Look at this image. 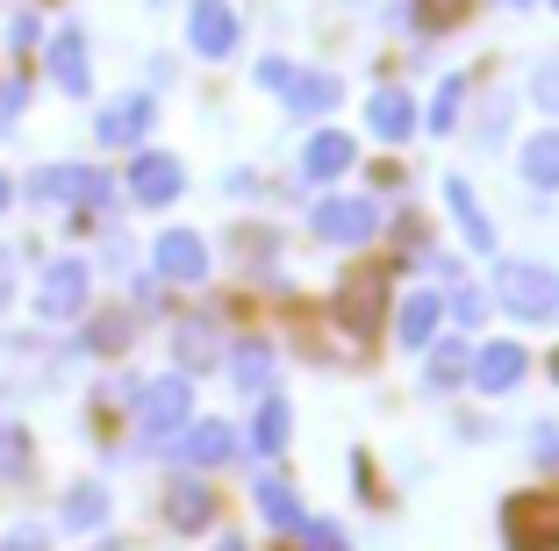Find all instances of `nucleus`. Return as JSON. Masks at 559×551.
Instances as JSON below:
<instances>
[{
	"mask_svg": "<svg viewBox=\"0 0 559 551\" xmlns=\"http://www.w3.org/2000/svg\"><path fill=\"white\" fill-rule=\"evenodd\" d=\"M259 516L273 523V530H287V537H309L316 523L301 516V502H295V487L280 480V472H259Z\"/></svg>",
	"mask_w": 559,
	"mask_h": 551,
	"instance_id": "nucleus-12",
	"label": "nucleus"
},
{
	"mask_svg": "<svg viewBox=\"0 0 559 551\" xmlns=\"http://www.w3.org/2000/svg\"><path fill=\"white\" fill-rule=\"evenodd\" d=\"M215 344H223L215 323H187L180 330V358H187V366H215Z\"/></svg>",
	"mask_w": 559,
	"mask_h": 551,
	"instance_id": "nucleus-27",
	"label": "nucleus"
},
{
	"mask_svg": "<svg viewBox=\"0 0 559 551\" xmlns=\"http://www.w3.org/2000/svg\"><path fill=\"white\" fill-rule=\"evenodd\" d=\"M424 380H430V387H460V380H466V358H474V351H466V344H424Z\"/></svg>",
	"mask_w": 559,
	"mask_h": 551,
	"instance_id": "nucleus-21",
	"label": "nucleus"
},
{
	"mask_svg": "<svg viewBox=\"0 0 559 551\" xmlns=\"http://www.w3.org/2000/svg\"><path fill=\"white\" fill-rule=\"evenodd\" d=\"M158 273L180 279V287H194V279L209 273V243H201L194 229H165L158 237Z\"/></svg>",
	"mask_w": 559,
	"mask_h": 551,
	"instance_id": "nucleus-11",
	"label": "nucleus"
},
{
	"mask_svg": "<svg viewBox=\"0 0 559 551\" xmlns=\"http://www.w3.org/2000/svg\"><path fill=\"white\" fill-rule=\"evenodd\" d=\"M180 187H187V172H180V158H165V151H144V158L130 165V194L144 201V208H165Z\"/></svg>",
	"mask_w": 559,
	"mask_h": 551,
	"instance_id": "nucleus-9",
	"label": "nucleus"
},
{
	"mask_svg": "<svg viewBox=\"0 0 559 551\" xmlns=\"http://www.w3.org/2000/svg\"><path fill=\"white\" fill-rule=\"evenodd\" d=\"M301 172H309V179H337V172H352V136H345V130H316V136H309V151H301Z\"/></svg>",
	"mask_w": 559,
	"mask_h": 551,
	"instance_id": "nucleus-14",
	"label": "nucleus"
},
{
	"mask_svg": "<svg viewBox=\"0 0 559 551\" xmlns=\"http://www.w3.org/2000/svg\"><path fill=\"white\" fill-rule=\"evenodd\" d=\"M8 294H15V265H8V251H0V309H8Z\"/></svg>",
	"mask_w": 559,
	"mask_h": 551,
	"instance_id": "nucleus-33",
	"label": "nucleus"
},
{
	"mask_svg": "<svg viewBox=\"0 0 559 551\" xmlns=\"http://www.w3.org/2000/svg\"><path fill=\"white\" fill-rule=\"evenodd\" d=\"M50 80L66 86V94H86V86H94V72H86V36L80 29H58V36H50Z\"/></svg>",
	"mask_w": 559,
	"mask_h": 551,
	"instance_id": "nucleus-13",
	"label": "nucleus"
},
{
	"mask_svg": "<svg viewBox=\"0 0 559 551\" xmlns=\"http://www.w3.org/2000/svg\"><path fill=\"white\" fill-rule=\"evenodd\" d=\"M466 8H474V0H416V22H424V29H452Z\"/></svg>",
	"mask_w": 559,
	"mask_h": 551,
	"instance_id": "nucleus-28",
	"label": "nucleus"
},
{
	"mask_svg": "<svg viewBox=\"0 0 559 551\" xmlns=\"http://www.w3.org/2000/svg\"><path fill=\"white\" fill-rule=\"evenodd\" d=\"M373 315H380V279H352V287H345V323L366 337V330H373Z\"/></svg>",
	"mask_w": 559,
	"mask_h": 551,
	"instance_id": "nucleus-24",
	"label": "nucleus"
},
{
	"mask_svg": "<svg viewBox=\"0 0 559 551\" xmlns=\"http://www.w3.org/2000/svg\"><path fill=\"white\" fill-rule=\"evenodd\" d=\"M460 100H466V80L452 72V80L438 86V100H430V136H444V130H452V115H460Z\"/></svg>",
	"mask_w": 559,
	"mask_h": 551,
	"instance_id": "nucleus-26",
	"label": "nucleus"
},
{
	"mask_svg": "<svg viewBox=\"0 0 559 551\" xmlns=\"http://www.w3.org/2000/svg\"><path fill=\"white\" fill-rule=\"evenodd\" d=\"M287 430H295V422H287V402H259V416H251V452L280 458L287 452Z\"/></svg>",
	"mask_w": 559,
	"mask_h": 551,
	"instance_id": "nucleus-19",
	"label": "nucleus"
},
{
	"mask_svg": "<svg viewBox=\"0 0 559 551\" xmlns=\"http://www.w3.org/2000/svg\"><path fill=\"white\" fill-rule=\"evenodd\" d=\"M531 100H538L545 115H559V58H552V65H538V72H531Z\"/></svg>",
	"mask_w": 559,
	"mask_h": 551,
	"instance_id": "nucleus-29",
	"label": "nucleus"
},
{
	"mask_svg": "<svg viewBox=\"0 0 559 551\" xmlns=\"http://www.w3.org/2000/svg\"><path fill=\"white\" fill-rule=\"evenodd\" d=\"M165 516H173V530H201V523L215 516V494L201 480H180L173 494H165Z\"/></svg>",
	"mask_w": 559,
	"mask_h": 551,
	"instance_id": "nucleus-17",
	"label": "nucleus"
},
{
	"mask_svg": "<svg viewBox=\"0 0 559 551\" xmlns=\"http://www.w3.org/2000/svg\"><path fill=\"white\" fill-rule=\"evenodd\" d=\"M215 551H251V544H237V537H223V544H215Z\"/></svg>",
	"mask_w": 559,
	"mask_h": 551,
	"instance_id": "nucleus-34",
	"label": "nucleus"
},
{
	"mask_svg": "<svg viewBox=\"0 0 559 551\" xmlns=\"http://www.w3.org/2000/svg\"><path fill=\"white\" fill-rule=\"evenodd\" d=\"M495 301L510 315H524V323H552L559 315V279L545 273V265H502V273H495Z\"/></svg>",
	"mask_w": 559,
	"mask_h": 551,
	"instance_id": "nucleus-1",
	"label": "nucleus"
},
{
	"mask_svg": "<svg viewBox=\"0 0 559 551\" xmlns=\"http://www.w3.org/2000/svg\"><path fill=\"white\" fill-rule=\"evenodd\" d=\"M180 452H187V466H223V458L237 452V438L223 430V422H194V430L180 438Z\"/></svg>",
	"mask_w": 559,
	"mask_h": 551,
	"instance_id": "nucleus-18",
	"label": "nucleus"
},
{
	"mask_svg": "<svg viewBox=\"0 0 559 551\" xmlns=\"http://www.w3.org/2000/svg\"><path fill=\"white\" fill-rule=\"evenodd\" d=\"M100 516H108V494L100 487H72L66 494V530H100Z\"/></svg>",
	"mask_w": 559,
	"mask_h": 551,
	"instance_id": "nucleus-23",
	"label": "nucleus"
},
{
	"mask_svg": "<svg viewBox=\"0 0 559 551\" xmlns=\"http://www.w3.org/2000/svg\"><path fill=\"white\" fill-rule=\"evenodd\" d=\"M444 208L460 215V229H466V243H474V251H488V243H495V229H488V215H480V201H474V187H466V179H444Z\"/></svg>",
	"mask_w": 559,
	"mask_h": 551,
	"instance_id": "nucleus-16",
	"label": "nucleus"
},
{
	"mask_svg": "<svg viewBox=\"0 0 559 551\" xmlns=\"http://www.w3.org/2000/svg\"><path fill=\"white\" fill-rule=\"evenodd\" d=\"M187 44H194L201 58H230V50H237V15L223 8V0H194V15H187Z\"/></svg>",
	"mask_w": 559,
	"mask_h": 551,
	"instance_id": "nucleus-7",
	"label": "nucleus"
},
{
	"mask_svg": "<svg viewBox=\"0 0 559 551\" xmlns=\"http://www.w3.org/2000/svg\"><path fill=\"white\" fill-rule=\"evenodd\" d=\"M309 223H316L323 243H366L380 229V208H373V201H316Z\"/></svg>",
	"mask_w": 559,
	"mask_h": 551,
	"instance_id": "nucleus-2",
	"label": "nucleus"
},
{
	"mask_svg": "<svg viewBox=\"0 0 559 551\" xmlns=\"http://www.w3.org/2000/svg\"><path fill=\"white\" fill-rule=\"evenodd\" d=\"M524 179L531 187H559V130H545V136L524 144Z\"/></svg>",
	"mask_w": 559,
	"mask_h": 551,
	"instance_id": "nucleus-22",
	"label": "nucleus"
},
{
	"mask_svg": "<svg viewBox=\"0 0 559 551\" xmlns=\"http://www.w3.org/2000/svg\"><path fill=\"white\" fill-rule=\"evenodd\" d=\"M15 115H22V86L8 80V86H0V130H8V122H15Z\"/></svg>",
	"mask_w": 559,
	"mask_h": 551,
	"instance_id": "nucleus-31",
	"label": "nucleus"
},
{
	"mask_svg": "<svg viewBox=\"0 0 559 551\" xmlns=\"http://www.w3.org/2000/svg\"><path fill=\"white\" fill-rule=\"evenodd\" d=\"M230 373H237V387H245V394H259V387H265V373H273V351H265V344H245Z\"/></svg>",
	"mask_w": 559,
	"mask_h": 551,
	"instance_id": "nucleus-25",
	"label": "nucleus"
},
{
	"mask_svg": "<svg viewBox=\"0 0 559 551\" xmlns=\"http://www.w3.org/2000/svg\"><path fill=\"white\" fill-rule=\"evenodd\" d=\"M144 130H151V94H122V100H108V108H100V122H94V136H100L108 151L144 144Z\"/></svg>",
	"mask_w": 559,
	"mask_h": 551,
	"instance_id": "nucleus-8",
	"label": "nucleus"
},
{
	"mask_svg": "<svg viewBox=\"0 0 559 551\" xmlns=\"http://www.w3.org/2000/svg\"><path fill=\"white\" fill-rule=\"evenodd\" d=\"M136 416H144L151 438H165V430H180V422L194 416V394H187L180 373H173V380H151V387L136 394Z\"/></svg>",
	"mask_w": 559,
	"mask_h": 551,
	"instance_id": "nucleus-3",
	"label": "nucleus"
},
{
	"mask_svg": "<svg viewBox=\"0 0 559 551\" xmlns=\"http://www.w3.org/2000/svg\"><path fill=\"white\" fill-rule=\"evenodd\" d=\"M452 315H460V323H480V315H488V301H480V294H452Z\"/></svg>",
	"mask_w": 559,
	"mask_h": 551,
	"instance_id": "nucleus-30",
	"label": "nucleus"
},
{
	"mask_svg": "<svg viewBox=\"0 0 559 551\" xmlns=\"http://www.w3.org/2000/svg\"><path fill=\"white\" fill-rule=\"evenodd\" d=\"M36 201H100L108 194V179L94 172V165H44V172L29 179Z\"/></svg>",
	"mask_w": 559,
	"mask_h": 551,
	"instance_id": "nucleus-6",
	"label": "nucleus"
},
{
	"mask_svg": "<svg viewBox=\"0 0 559 551\" xmlns=\"http://www.w3.org/2000/svg\"><path fill=\"white\" fill-rule=\"evenodd\" d=\"M287 72H295V65H280V58H265V65H259V80H265V86L280 94V86H287Z\"/></svg>",
	"mask_w": 559,
	"mask_h": 551,
	"instance_id": "nucleus-32",
	"label": "nucleus"
},
{
	"mask_svg": "<svg viewBox=\"0 0 559 551\" xmlns=\"http://www.w3.org/2000/svg\"><path fill=\"white\" fill-rule=\"evenodd\" d=\"M366 130H373L380 144H402V136H416V100L402 94V86H380V94L366 100Z\"/></svg>",
	"mask_w": 559,
	"mask_h": 551,
	"instance_id": "nucleus-10",
	"label": "nucleus"
},
{
	"mask_svg": "<svg viewBox=\"0 0 559 551\" xmlns=\"http://www.w3.org/2000/svg\"><path fill=\"white\" fill-rule=\"evenodd\" d=\"M8 201H15V187H8V179H0V208H8Z\"/></svg>",
	"mask_w": 559,
	"mask_h": 551,
	"instance_id": "nucleus-35",
	"label": "nucleus"
},
{
	"mask_svg": "<svg viewBox=\"0 0 559 551\" xmlns=\"http://www.w3.org/2000/svg\"><path fill=\"white\" fill-rule=\"evenodd\" d=\"M280 94L295 100L301 115H323V108H337V80H330V72H287V86H280Z\"/></svg>",
	"mask_w": 559,
	"mask_h": 551,
	"instance_id": "nucleus-20",
	"label": "nucleus"
},
{
	"mask_svg": "<svg viewBox=\"0 0 559 551\" xmlns=\"http://www.w3.org/2000/svg\"><path fill=\"white\" fill-rule=\"evenodd\" d=\"M524 366H531V358L516 351V344H480V351L466 358V380H474L480 394H510L516 380H524Z\"/></svg>",
	"mask_w": 559,
	"mask_h": 551,
	"instance_id": "nucleus-5",
	"label": "nucleus"
},
{
	"mask_svg": "<svg viewBox=\"0 0 559 551\" xmlns=\"http://www.w3.org/2000/svg\"><path fill=\"white\" fill-rule=\"evenodd\" d=\"M438 323H444V301H438V294H409V301H402V344H409V351L438 344Z\"/></svg>",
	"mask_w": 559,
	"mask_h": 551,
	"instance_id": "nucleus-15",
	"label": "nucleus"
},
{
	"mask_svg": "<svg viewBox=\"0 0 559 551\" xmlns=\"http://www.w3.org/2000/svg\"><path fill=\"white\" fill-rule=\"evenodd\" d=\"M36 309H44V323H72V315L86 309V265L66 259L44 273V294H36Z\"/></svg>",
	"mask_w": 559,
	"mask_h": 551,
	"instance_id": "nucleus-4",
	"label": "nucleus"
},
{
	"mask_svg": "<svg viewBox=\"0 0 559 551\" xmlns=\"http://www.w3.org/2000/svg\"><path fill=\"white\" fill-rule=\"evenodd\" d=\"M552 8H559V0H552Z\"/></svg>",
	"mask_w": 559,
	"mask_h": 551,
	"instance_id": "nucleus-36",
	"label": "nucleus"
}]
</instances>
